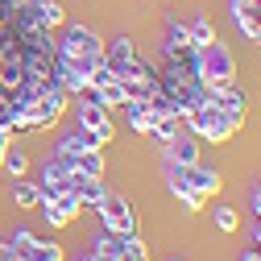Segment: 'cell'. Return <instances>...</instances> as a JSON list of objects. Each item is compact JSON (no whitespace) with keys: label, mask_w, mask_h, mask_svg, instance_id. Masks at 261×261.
I'll use <instances>...</instances> for the list:
<instances>
[{"label":"cell","mask_w":261,"mask_h":261,"mask_svg":"<svg viewBox=\"0 0 261 261\" xmlns=\"http://www.w3.org/2000/svg\"><path fill=\"white\" fill-rule=\"evenodd\" d=\"M104 62V38L87 25H71L58 42V83L62 91H87L91 71Z\"/></svg>","instance_id":"6da1fadb"},{"label":"cell","mask_w":261,"mask_h":261,"mask_svg":"<svg viewBox=\"0 0 261 261\" xmlns=\"http://www.w3.org/2000/svg\"><path fill=\"white\" fill-rule=\"evenodd\" d=\"M182 124H191L195 137H203V141H212V145H224V141L245 124V116H241V112H224V108L212 100V91L203 87L199 104H195V108L182 116Z\"/></svg>","instance_id":"7a4b0ae2"},{"label":"cell","mask_w":261,"mask_h":261,"mask_svg":"<svg viewBox=\"0 0 261 261\" xmlns=\"http://www.w3.org/2000/svg\"><path fill=\"white\" fill-rule=\"evenodd\" d=\"M195 71H199L203 87H228V83H237V58L216 38L207 46H195Z\"/></svg>","instance_id":"3957f363"},{"label":"cell","mask_w":261,"mask_h":261,"mask_svg":"<svg viewBox=\"0 0 261 261\" xmlns=\"http://www.w3.org/2000/svg\"><path fill=\"white\" fill-rule=\"evenodd\" d=\"M95 212H100V220H104V232H116V237L137 232V212L128 207V199H124V195L104 191V199L95 203Z\"/></svg>","instance_id":"277c9868"},{"label":"cell","mask_w":261,"mask_h":261,"mask_svg":"<svg viewBox=\"0 0 261 261\" xmlns=\"http://www.w3.org/2000/svg\"><path fill=\"white\" fill-rule=\"evenodd\" d=\"M166 178L182 182L187 191H195V195H203V199H212V195H220V187H224L220 170L203 166V162H191V166H170V174H166Z\"/></svg>","instance_id":"5b68a950"},{"label":"cell","mask_w":261,"mask_h":261,"mask_svg":"<svg viewBox=\"0 0 261 261\" xmlns=\"http://www.w3.org/2000/svg\"><path fill=\"white\" fill-rule=\"evenodd\" d=\"M9 249L21 261H62V245L58 241H38L34 232H25V228L9 237Z\"/></svg>","instance_id":"8992f818"},{"label":"cell","mask_w":261,"mask_h":261,"mask_svg":"<svg viewBox=\"0 0 261 261\" xmlns=\"http://www.w3.org/2000/svg\"><path fill=\"white\" fill-rule=\"evenodd\" d=\"M79 128H87V133H95L104 145L112 141V112L95 100V95H87V100L79 104Z\"/></svg>","instance_id":"52a82bcc"},{"label":"cell","mask_w":261,"mask_h":261,"mask_svg":"<svg viewBox=\"0 0 261 261\" xmlns=\"http://www.w3.org/2000/svg\"><path fill=\"white\" fill-rule=\"evenodd\" d=\"M42 212H46V220L54 224V228H62V224H71V220H79L87 207L75 199L71 191H62V195H54V199H46V203H38Z\"/></svg>","instance_id":"ba28073f"},{"label":"cell","mask_w":261,"mask_h":261,"mask_svg":"<svg viewBox=\"0 0 261 261\" xmlns=\"http://www.w3.org/2000/svg\"><path fill=\"white\" fill-rule=\"evenodd\" d=\"M232 21L249 42H261V0H232Z\"/></svg>","instance_id":"9c48e42d"},{"label":"cell","mask_w":261,"mask_h":261,"mask_svg":"<svg viewBox=\"0 0 261 261\" xmlns=\"http://www.w3.org/2000/svg\"><path fill=\"white\" fill-rule=\"evenodd\" d=\"M104 191H108L104 178H95V174H79V170L71 174V195H75L83 207H95V203L104 199Z\"/></svg>","instance_id":"30bf717a"},{"label":"cell","mask_w":261,"mask_h":261,"mask_svg":"<svg viewBox=\"0 0 261 261\" xmlns=\"http://www.w3.org/2000/svg\"><path fill=\"white\" fill-rule=\"evenodd\" d=\"M166 162L170 166H191V162H199V137H187V133H178L174 141H166Z\"/></svg>","instance_id":"8fae6325"},{"label":"cell","mask_w":261,"mask_h":261,"mask_svg":"<svg viewBox=\"0 0 261 261\" xmlns=\"http://www.w3.org/2000/svg\"><path fill=\"white\" fill-rule=\"evenodd\" d=\"M133 58H137V46H133V38H116L112 46L104 42V62H108V71H112V75H120V71H124Z\"/></svg>","instance_id":"7c38bea8"},{"label":"cell","mask_w":261,"mask_h":261,"mask_svg":"<svg viewBox=\"0 0 261 261\" xmlns=\"http://www.w3.org/2000/svg\"><path fill=\"white\" fill-rule=\"evenodd\" d=\"M91 257H95V261H124V237H116V232H100V237H95Z\"/></svg>","instance_id":"4fadbf2b"},{"label":"cell","mask_w":261,"mask_h":261,"mask_svg":"<svg viewBox=\"0 0 261 261\" xmlns=\"http://www.w3.org/2000/svg\"><path fill=\"white\" fill-rule=\"evenodd\" d=\"M182 133V116L178 112H158V120H153V128L145 137H153V141H174Z\"/></svg>","instance_id":"5bb4252c"},{"label":"cell","mask_w":261,"mask_h":261,"mask_svg":"<svg viewBox=\"0 0 261 261\" xmlns=\"http://www.w3.org/2000/svg\"><path fill=\"white\" fill-rule=\"evenodd\" d=\"M71 170L79 174H95V178H104V149H83L75 162H71Z\"/></svg>","instance_id":"9a60e30c"},{"label":"cell","mask_w":261,"mask_h":261,"mask_svg":"<svg viewBox=\"0 0 261 261\" xmlns=\"http://www.w3.org/2000/svg\"><path fill=\"white\" fill-rule=\"evenodd\" d=\"M13 203L17 207H38L42 203V191H38V182H13Z\"/></svg>","instance_id":"2e32d148"},{"label":"cell","mask_w":261,"mask_h":261,"mask_svg":"<svg viewBox=\"0 0 261 261\" xmlns=\"http://www.w3.org/2000/svg\"><path fill=\"white\" fill-rule=\"evenodd\" d=\"M166 187H170V195H174V199H178V203H182L187 212H203V203H207L203 195H195V191H187V187H182V182H174V178H166Z\"/></svg>","instance_id":"e0dca14e"},{"label":"cell","mask_w":261,"mask_h":261,"mask_svg":"<svg viewBox=\"0 0 261 261\" xmlns=\"http://www.w3.org/2000/svg\"><path fill=\"white\" fill-rule=\"evenodd\" d=\"M187 34H191V46H207V42H216V29H212L207 17H195V21L187 25Z\"/></svg>","instance_id":"ac0fdd59"},{"label":"cell","mask_w":261,"mask_h":261,"mask_svg":"<svg viewBox=\"0 0 261 261\" xmlns=\"http://www.w3.org/2000/svg\"><path fill=\"white\" fill-rule=\"evenodd\" d=\"M212 220H216V228H220V232H237L241 212H237V207H228V203H220V207H212Z\"/></svg>","instance_id":"d6986e66"},{"label":"cell","mask_w":261,"mask_h":261,"mask_svg":"<svg viewBox=\"0 0 261 261\" xmlns=\"http://www.w3.org/2000/svg\"><path fill=\"white\" fill-rule=\"evenodd\" d=\"M0 166H5L13 178H21V174L29 170V158H25V149H13V145H9V153H5V162H0Z\"/></svg>","instance_id":"ffe728a7"},{"label":"cell","mask_w":261,"mask_h":261,"mask_svg":"<svg viewBox=\"0 0 261 261\" xmlns=\"http://www.w3.org/2000/svg\"><path fill=\"white\" fill-rule=\"evenodd\" d=\"M9 145H13V133H5V128H0V162H5V153H9Z\"/></svg>","instance_id":"44dd1931"},{"label":"cell","mask_w":261,"mask_h":261,"mask_svg":"<svg viewBox=\"0 0 261 261\" xmlns=\"http://www.w3.org/2000/svg\"><path fill=\"white\" fill-rule=\"evenodd\" d=\"M241 261H261V245H257V249H245V253H241Z\"/></svg>","instance_id":"7402d4cb"},{"label":"cell","mask_w":261,"mask_h":261,"mask_svg":"<svg viewBox=\"0 0 261 261\" xmlns=\"http://www.w3.org/2000/svg\"><path fill=\"white\" fill-rule=\"evenodd\" d=\"M253 212H257V220H261V182H257V191H253Z\"/></svg>","instance_id":"603a6c76"},{"label":"cell","mask_w":261,"mask_h":261,"mask_svg":"<svg viewBox=\"0 0 261 261\" xmlns=\"http://www.w3.org/2000/svg\"><path fill=\"white\" fill-rule=\"evenodd\" d=\"M257 245H261V220H257Z\"/></svg>","instance_id":"cb8c5ba5"},{"label":"cell","mask_w":261,"mask_h":261,"mask_svg":"<svg viewBox=\"0 0 261 261\" xmlns=\"http://www.w3.org/2000/svg\"><path fill=\"white\" fill-rule=\"evenodd\" d=\"M79 261H95V257H79Z\"/></svg>","instance_id":"d4e9b609"}]
</instances>
